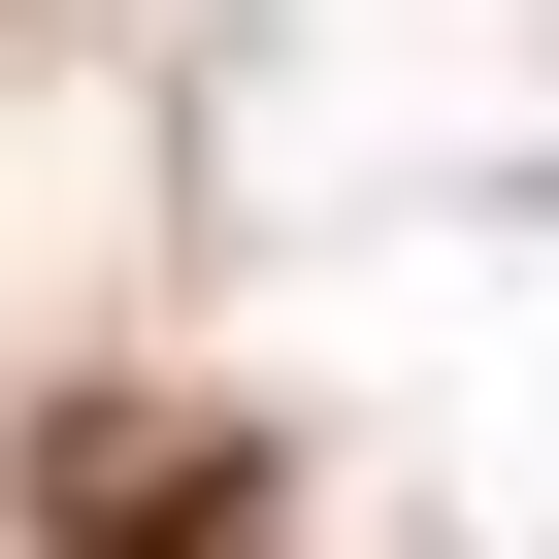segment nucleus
<instances>
[{"label":"nucleus","instance_id":"1","mask_svg":"<svg viewBox=\"0 0 559 559\" xmlns=\"http://www.w3.org/2000/svg\"><path fill=\"white\" fill-rule=\"evenodd\" d=\"M34 526H67V559H263V461H230V428L67 395V428H34Z\"/></svg>","mask_w":559,"mask_h":559}]
</instances>
